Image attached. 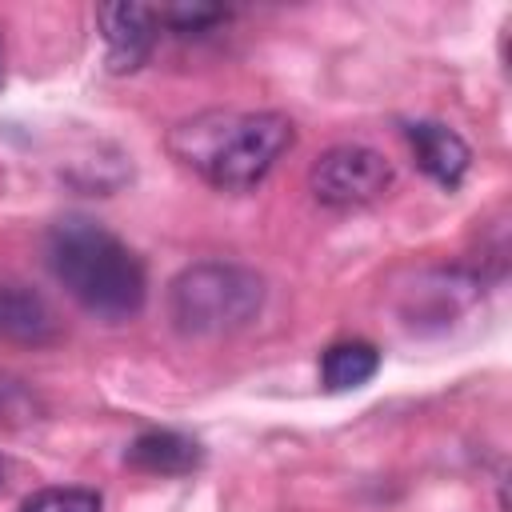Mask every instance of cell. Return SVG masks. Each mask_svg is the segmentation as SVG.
<instances>
[{
    "mask_svg": "<svg viewBox=\"0 0 512 512\" xmlns=\"http://www.w3.org/2000/svg\"><path fill=\"white\" fill-rule=\"evenodd\" d=\"M404 140L416 156V168L428 180H436L448 192L464 184V176L472 168V148L456 128H448L440 120H412V124H404Z\"/></svg>",
    "mask_w": 512,
    "mask_h": 512,
    "instance_id": "6",
    "label": "cell"
},
{
    "mask_svg": "<svg viewBox=\"0 0 512 512\" xmlns=\"http://www.w3.org/2000/svg\"><path fill=\"white\" fill-rule=\"evenodd\" d=\"M156 12H160V32H176V36H204L228 20V8L220 4H164Z\"/></svg>",
    "mask_w": 512,
    "mask_h": 512,
    "instance_id": "11",
    "label": "cell"
},
{
    "mask_svg": "<svg viewBox=\"0 0 512 512\" xmlns=\"http://www.w3.org/2000/svg\"><path fill=\"white\" fill-rule=\"evenodd\" d=\"M60 336L64 324L36 288L0 280V340L20 348H52Z\"/></svg>",
    "mask_w": 512,
    "mask_h": 512,
    "instance_id": "7",
    "label": "cell"
},
{
    "mask_svg": "<svg viewBox=\"0 0 512 512\" xmlns=\"http://www.w3.org/2000/svg\"><path fill=\"white\" fill-rule=\"evenodd\" d=\"M380 372V352L368 340H336L320 356V380L328 392L364 388Z\"/></svg>",
    "mask_w": 512,
    "mask_h": 512,
    "instance_id": "9",
    "label": "cell"
},
{
    "mask_svg": "<svg viewBox=\"0 0 512 512\" xmlns=\"http://www.w3.org/2000/svg\"><path fill=\"white\" fill-rule=\"evenodd\" d=\"M20 512H104V496L96 488H80V484H56V488H40L32 492Z\"/></svg>",
    "mask_w": 512,
    "mask_h": 512,
    "instance_id": "10",
    "label": "cell"
},
{
    "mask_svg": "<svg viewBox=\"0 0 512 512\" xmlns=\"http://www.w3.org/2000/svg\"><path fill=\"white\" fill-rule=\"evenodd\" d=\"M264 276L236 260H196L168 284V320L184 340H224L264 312Z\"/></svg>",
    "mask_w": 512,
    "mask_h": 512,
    "instance_id": "3",
    "label": "cell"
},
{
    "mask_svg": "<svg viewBox=\"0 0 512 512\" xmlns=\"http://www.w3.org/2000/svg\"><path fill=\"white\" fill-rule=\"evenodd\" d=\"M172 160L216 192H252L296 144V124L276 108H204L164 136Z\"/></svg>",
    "mask_w": 512,
    "mask_h": 512,
    "instance_id": "1",
    "label": "cell"
},
{
    "mask_svg": "<svg viewBox=\"0 0 512 512\" xmlns=\"http://www.w3.org/2000/svg\"><path fill=\"white\" fill-rule=\"evenodd\" d=\"M0 84H4V48H0Z\"/></svg>",
    "mask_w": 512,
    "mask_h": 512,
    "instance_id": "14",
    "label": "cell"
},
{
    "mask_svg": "<svg viewBox=\"0 0 512 512\" xmlns=\"http://www.w3.org/2000/svg\"><path fill=\"white\" fill-rule=\"evenodd\" d=\"M396 184V172L384 152L368 144H332L308 164V192L316 204L348 212L384 200Z\"/></svg>",
    "mask_w": 512,
    "mask_h": 512,
    "instance_id": "4",
    "label": "cell"
},
{
    "mask_svg": "<svg viewBox=\"0 0 512 512\" xmlns=\"http://www.w3.org/2000/svg\"><path fill=\"white\" fill-rule=\"evenodd\" d=\"M40 416H44V408H40L36 392H28L20 380L0 376V424L4 428H20V424H32Z\"/></svg>",
    "mask_w": 512,
    "mask_h": 512,
    "instance_id": "12",
    "label": "cell"
},
{
    "mask_svg": "<svg viewBox=\"0 0 512 512\" xmlns=\"http://www.w3.org/2000/svg\"><path fill=\"white\" fill-rule=\"evenodd\" d=\"M44 260L56 284L96 320L128 324L144 312L148 272L144 260L100 220L64 216L44 236Z\"/></svg>",
    "mask_w": 512,
    "mask_h": 512,
    "instance_id": "2",
    "label": "cell"
},
{
    "mask_svg": "<svg viewBox=\"0 0 512 512\" xmlns=\"http://www.w3.org/2000/svg\"><path fill=\"white\" fill-rule=\"evenodd\" d=\"M8 476H12V464H8V456H0V492L8 488Z\"/></svg>",
    "mask_w": 512,
    "mask_h": 512,
    "instance_id": "13",
    "label": "cell"
},
{
    "mask_svg": "<svg viewBox=\"0 0 512 512\" xmlns=\"http://www.w3.org/2000/svg\"><path fill=\"white\" fill-rule=\"evenodd\" d=\"M124 464L144 476H192L204 464V444L176 428H148L128 440Z\"/></svg>",
    "mask_w": 512,
    "mask_h": 512,
    "instance_id": "8",
    "label": "cell"
},
{
    "mask_svg": "<svg viewBox=\"0 0 512 512\" xmlns=\"http://www.w3.org/2000/svg\"><path fill=\"white\" fill-rule=\"evenodd\" d=\"M96 24L104 32V48H108V68L116 76L136 72L140 64H148L156 40H160V12L152 4H100L96 8Z\"/></svg>",
    "mask_w": 512,
    "mask_h": 512,
    "instance_id": "5",
    "label": "cell"
}]
</instances>
